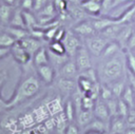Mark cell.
Segmentation results:
<instances>
[{
  "instance_id": "cell-1",
  "label": "cell",
  "mask_w": 135,
  "mask_h": 134,
  "mask_svg": "<svg viewBox=\"0 0 135 134\" xmlns=\"http://www.w3.org/2000/svg\"><path fill=\"white\" fill-rule=\"evenodd\" d=\"M39 89H40V82H39L38 78H36L34 76H28V77L24 78L18 84V87L16 88L12 97L4 102V107L12 108V107H15V106L21 103L22 101L36 95L37 92L39 91Z\"/></svg>"
},
{
  "instance_id": "cell-2",
  "label": "cell",
  "mask_w": 135,
  "mask_h": 134,
  "mask_svg": "<svg viewBox=\"0 0 135 134\" xmlns=\"http://www.w3.org/2000/svg\"><path fill=\"white\" fill-rule=\"evenodd\" d=\"M122 59L123 58L119 54V52L113 55L112 57L107 58V61L102 68V74H103V78L108 82L113 83L119 80L120 77L122 76L123 68H124V63Z\"/></svg>"
},
{
  "instance_id": "cell-3",
  "label": "cell",
  "mask_w": 135,
  "mask_h": 134,
  "mask_svg": "<svg viewBox=\"0 0 135 134\" xmlns=\"http://www.w3.org/2000/svg\"><path fill=\"white\" fill-rule=\"evenodd\" d=\"M74 61H75V64L77 66V70L79 73L85 71V70H89L90 68H92V61H91V54L89 52V50L83 46V45H80L74 56Z\"/></svg>"
},
{
  "instance_id": "cell-4",
  "label": "cell",
  "mask_w": 135,
  "mask_h": 134,
  "mask_svg": "<svg viewBox=\"0 0 135 134\" xmlns=\"http://www.w3.org/2000/svg\"><path fill=\"white\" fill-rule=\"evenodd\" d=\"M62 42L65 47V52L69 55V57H74L78 47L81 45L80 41L74 31H66L65 35L62 39Z\"/></svg>"
},
{
  "instance_id": "cell-5",
  "label": "cell",
  "mask_w": 135,
  "mask_h": 134,
  "mask_svg": "<svg viewBox=\"0 0 135 134\" xmlns=\"http://www.w3.org/2000/svg\"><path fill=\"white\" fill-rule=\"evenodd\" d=\"M109 43V40L103 38L102 36L100 37H89L88 38V43H86V49L89 50L90 54L94 56H101L104 47Z\"/></svg>"
},
{
  "instance_id": "cell-6",
  "label": "cell",
  "mask_w": 135,
  "mask_h": 134,
  "mask_svg": "<svg viewBox=\"0 0 135 134\" xmlns=\"http://www.w3.org/2000/svg\"><path fill=\"white\" fill-rule=\"evenodd\" d=\"M128 128L127 119L116 115L112 116L109 120V132L110 134H123L126 129Z\"/></svg>"
},
{
  "instance_id": "cell-7",
  "label": "cell",
  "mask_w": 135,
  "mask_h": 134,
  "mask_svg": "<svg viewBox=\"0 0 135 134\" xmlns=\"http://www.w3.org/2000/svg\"><path fill=\"white\" fill-rule=\"evenodd\" d=\"M93 114H94L95 118H98V119H101V120H104V121H108V122L111 118V115H110L109 109L107 107V103L100 97L95 100L94 108H93Z\"/></svg>"
},
{
  "instance_id": "cell-8",
  "label": "cell",
  "mask_w": 135,
  "mask_h": 134,
  "mask_svg": "<svg viewBox=\"0 0 135 134\" xmlns=\"http://www.w3.org/2000/svg\"><path fill=\"white\" fill-rule=\"evenodd\" d=\"M11 53L14 57V59L19 62L20 64H25L30 61L31 55L21 46L19 41H16L12 46H11Z\"/></svg>"
},
{
  "instance_id": "cell-9",
  "label": "cell",
  "mask_w": 135,
  "mask_h": 134,
  "mask_svg": "<svg viewBox=\"0 0 135 134\" xmlns=\"http://www.w3.org/2000/svg\"><path fill=\"white\" fill-rule=\"evenodd\" d=\"M66 13L71 18H73L77 22L85 20L84 18L88 14L81 6V3H69V2H66Z\"/></svg>"
},
{
  "instance_id": "cell-10",
  "label": "cell",
  "mask_w": 135,
  "mask_h": 134,
  "mask_svg": "<svg viewBox=\"0 0 135 134\" xmlns=\"http://www.w3.org/2000/svg\"><path fill=\"white\" fill-rule=\"evenodd\" d=\"M19 43H20L21 46L31 55V57L42 46L39 39L34 38V37H32V36H30V35L26 36L25 38L19 40Z\"/></svg>"
},
{
  "instance_id": "cell-11",
  "label": "cell",
  "mask_w": 135,
  "mask_h": 134,
  "mask_svg": "<svg viewBox=\"0 0 135 134\" xmlns=\"http://www.w3.org/2000/svg\"><path fill=\"white\" fill-rule=\"evenodd\" d=\"M73 31L79 35V36H83V37H92L94 36V34L96 33L91 21H88V20H82V21H79L77 22L76 26L73 28Z\"/></svg>"
},
{
  "instance_id": "cell-12",
  "label": "cell",
  "mask_w": 135,
  "mask_h": 134,
  "mask_svg": "<svg viewBox=\"0 0 135 134\" xmlns=\"http://www.w3.org/2000/svg\"><path fill=\"white\" fill-rule=\"evenodd\" d=\"M126 23H121L119 21H115L113 23H111L109 26H107L105 28H103L100 34L103 38H105L107 40H115L118 33L120 32V30L123 27Z\"/></svg>"
},
{
  "instance_id": "cell-13",
  "label": "cell",
  "mask_w": 135,
  "mask_h": 134,
  "mask_svg": "<svg viewBox=\"0 0 135 134\" xmlns=\"http://www.w3.org/2000/svg\"><path fill=\"white\" fill-rule=\"evenodd\" d=\"M37 73H38L39 78L45 83H51L55 78L54 68L50 63L37 66Z\"/></svg>"
},
{
  "instance_id": "cell-14",
  "label": "cell",
  "mask_w": 135,
  "mask_h": 134,
  "mask_svg": "<svg viewBox=\"0 0 135 134\" xmlns=\"http://www.w3.org/2000/svg\"><path fill=\"white\" fill-rule=\"evenodd\" d=\"M77 66L74 60H68L61 68H60V78H68V79H75L78 74Z\"/></svg>"
},
{
  "instance_id": "cell-15",
  "label": "cell",
  "mask_w": 135,
  "mask_h": 134,
  "mask_svg": "<svg viewBox=\"0 0 135 134\" xmlns=\"http://www.w3.org/2000/svg\"><path fill=\"white\" fill-rule=\"evenodd\" d=\"M133 32H134V27L132 25L127 24V23L123 25V27L120 30V32L118 33V35L115 39L120 47H124L127 45V42H128L130 36L133 34Z\"/></svg>"
},
{
  "instance_id": "cell-16",
  "label": "cell",
  "mask_w": 135,
  "mask_h": 134,
  "mask_svg": "<svg viewBox=\"0 0 135 134\" xmlns=\"http://www.w3.org/2000/svg\"><path fill=\"white\" fill-rule=\"evenodd\" d=\"M76 118H77V126L81 127V128H85L94 118V114H93V110H80L77 114H76Z\"/></svg>"
},
{
  "instance_id": "cell-17",
  "label": "cell",
  "mask_w": 135,
  "mask_h": 134,
  "mask_svg": "<svg viewBox=\"0 0 135 134\" xmlns=\"http://www.w3.org/2000/svg\"><path fill=\"white\" fill-rule=\"evenodd\" d=\"M116 20H113V19H111V18H109L108 16H95L93 19H92V21H91V23H92V25H93V27H94V30H95V32H101L103 28H105L107 26H109L111 23H113V22H115Z\"/></svg>"
},
{
  "instance_id": "cell-18",
  "label": "cell",
  "mask_w": 135,
  "mask_h": 134,
  "mask_svg": "<svg viewBox=\"0 0 135 134\" xmlns=\"http://www.w3.org/2000/svg\"><path fill=\"white\" fill-rule=\"evenodd\" d=\"M81 6L83 9L92 15V16H99L101 14V3L93 1V0H82L81 1Z\"/></svg>"
},
{
  "instance_id": "cell-19",
  "label": "cell",
  "mask_w": 135,
  "mask_h": 134,
  "mask_svg": "<svg viewBox=\"0 0 135 134\" xmlns=\"http://www.w3.org/2000/svg\"><path fill=\"white\" fill-rule=\"evenodd\" d=\"M130 1H133V0H102V3H101V15L107 16L114 8L118 7L119 5L124 4L127 2H130Z\"/></svg>"
},
{
  "instance_id": "cell-20",
  "label": "cell",
  "mask_w": 135,
  "mask_h": 134,
  "mask_svg": "<svg viewBox=\"0 0 135 134\" xmlns=\"http://www.w3.org/2000/svg\"><path fill=\"white\" fill-rule=\"evenodd\" d=\"M33 61L34 64L37 66L43 65V64H47L50 63V58H49V52L46 51V49L44 46H41L34 55H33Z\"/></svg>"
},
{
  "instance_id": "cell-21",
  "label": "cell",
  "mask_w": 135,
  "mask_h": 134,
  "mask_svg": "<svg viewBox=\"0 0 135 134\" xmlns=\"http://www.w3.org/2000/svg\"><path fill=\"white\" fill-rule=\"evenodd\" d=\"M58 87L63 93H73L77 89V81L75 79L60 78L58 81Z\"/></svg>"
},
{
  "instance_id": "cell-22",
  "label": "cell",
  "mask_w": 135,
  "mask_h": 134,
  "mask_svg": "<svg viewBox=\"0 0 135 134\" xmlns=\"http://www.w3.org/2000/svg\"><path fill=\"white\" fill-rule=\"evenodd\" d=\"M23 20L25 24V28L27 31H31L35 27H38V19L37 17L32 13V11H22Z\"/></svg>"
},
{
  "instance_id": "cell-23",
  "label": "cell",
  "mask_w": 135,
  "mask_h": 134,
  "mask_svg": "<svg viewBox=\"0 0 135 134\" xmlns=\"http://www.w3.org/2000/svg\"><path fill=\"white\" fill-rule=\"evenodd\" d=\"M8 25L25 28V24H24V20H23V15H22V9L20 7L14 8V12L12 14V17H11Z\"/></svg>"
},
{
  "instance_id": "cell-24",
  "label": "cell",
  "mask_w": 135,
  "mask_h": 134,
  "mask_svg": "<svg viewBox=\"0 0 135 134\" xmlns=\"http://www.w3.org/2000/svg\"><path fill=\"white\" fill-rule=\"evenodd\" d=\"M86 130H93V131H98V132H109V127H108V121L98 119V118H94L85 128Z\"/></svg>"
},
{
  "instance_id": "cell-25",
  "label": "cell",
  "mask_w": 135,
  "mask_h": 134,
  "mask_svg": "<svg viewBox=\"0 0 135 134\" xmlns=\"http://www.w3.org/2000/svg\"><path fill=\"white\" fill-rule=\"evenodd\" d=\"M129 107L130 109L134 108V101H135V91L131 87V84H126V88L123 90V93L120 97Z\"/></svg>"
},
{
  "instance_id": "cell-26",
  "label": "cell",
  "mask_w": 135,
  "mask_h": 134,
  "mask_svg": "<svg viewBox=\"0 0 135 134\" xmlns=\"http://www.w3.org/2000/svg\"><path fill=\"white\" fill-rule=\"evenodd\" d=\"M14 12L13 5H8L5 3H0V21L3 24H8L12 14Z\"/></svg>"
},
{
  "instance_id": "cell-27",
  "label": "cell",
  "mask_w": 135,
  "mask_h": 134,
  "mask_svg": "<svg viewBox=\"0 0 135 134\" xmlns=\"http://www.w3.org/2000/svg\"><path fill=\"white\" fill-rule=\"evenodd\" d=\"M5 32H7L9 35H12L16 41H19L23 38H25L26 36L30 35L28 31L26 28H23V27H17V26H11L8 25L6 28H5Z\"/></svg>"
},
{
  "instance_id": "cell-28",
  "label": "cell",
  "mask_w": 135,
  "mask_h": 134,
  "mask_svg": "<svg viewBox=\"0 0 135 134\" xmlns=\"http://www.w3.org/2000/svg\"><path fill=\"white\" fill-rule=\"evenodd\" d=\"M93 83H94V82L91 81L90 79H88V78H85V77H83V76H81V75L78 76L77 85H78V89H79L83 94H86V93L90 91V89L92 88Z\"/></svg>"
},
{
  "instance_id": "cell-29",
  "label": "cell",
  "mask_w": 135,
  "mask_h": 134,
  "mask_svg": "<svg viewBox=\"0 0 135 134\" xmlns=\"http://www.w3.org/2000/svg\"><path fill=\"white\" fill-rule=\"evenodd\" d=\"M16 42V39L9 35L7 32L0 33V46L1 47H11Z\"/></svg>"
},
{
  "instance_id": "cell-30",
  "label": "cell",
  "mask_w": 135,
  "mask_h": 134,
  "mask_svg": "<svg viewBox=\"0 0 135 134\" xmlns=\"http://www.w3.org/2000/svg\"><path fill=\"white\" fill-rule=\"evenodd\" d=\"M66 120L69 122H73V119L75 118V114H76V110L74 107V103L72 100H68V102L64 106V111H63Z\"/></svg>"
},
{
  "instance_id": "cell-31",
  "label": "cell",
  "mask_w": 135,
  "mask_h": 134,
  "mask_svg": "<svg viewBox=\"0 0 135 134\" xmlns=\"http://www.w3.org/2000/svg\"><path fill=\"white\" fill-rule=\"evenodd\" d=\"M52 53H55V54H58V55H64L66 54L65 52V47H64V44L62 41H56V40H53L50 42V50Z\"/></svg>"
},
{
  "instance_id": "cell-32",
  "label": "cell",
  "mask_w": 135,
  "mask_h": 134,
  "mask_svg": "<svg viewBox=\"0 0 135 134\" xmlns=\"http://www.w3.org/2000/svg\"><path fill=\"white\" fill-rule=\"evenodd\" d=\"M124 88H126V83L122 80H120V79L117 80V81H115V82H113V85H112L111 90H112V93H113L114 97L120 98L121 95H122V93H123Z\"/></svg>"
},
{
  "instance_id": "cell-33",
  "label": "cell",
  "mask_w": 135,
  "mask_h": 134,
  "mask_svg": "<svg viewBox=\"0 0 135 134\" xmlns=\"http://www.w3.org/2000/svg\"><path fill=\"white\" fill-rule=\"evenodd\" d=\"M117 115L123 117L127 119V117L130 115V107L121 99L118 98V109H117Z\"/></svg>"
},
{
  "instance_id": "cell-34",
  "label": "cell",
  "mask_w": 135,
  "mask_h": 134,
  "mask_svg": "<svg viewBox=\"0 0 135 134\" xmlns=\"http://www.w3.org/2000/svg\"><path fill=\"white\" fill-rule=\"evenodd\" d=\"M94 103H95V100L91 96L83 94L82 99H81V109L82 110H93Z\"/></svg>"
},
{
  "instance_id": "cell-35",
  "label": "cell",
  "mask_w": 135,
  "mask_h": 134,
  "mask_svg": "<svg viewBox=\"0 0 135 134\" xmlns=\"http://www.w3.org/2000/svg\"><path fill=\"white\" fill-rule=\"evenodd\" d=\"M100 85H101V84H100ZM113 97H114V95H113L112 90L110 89V87H108V85H105V84H102L101 88H100V98H101L102 100L107 101V100H109V99H111V98H113Z\"/></svg>"
},
{
  "instance_id": "cell-36",
  "label": "cell",
  "mask_w": 135,
  "mask_h": 134,
  "mask_svg": "<svg viewBox=\"0 0 135 134\" xmlns=\"http://www.w3.org/2000/svg\"><path fill=\"white\" fill-rule=\"evenodd\" d=\"M100 88H101V85L98 82H94L93 85H92V88L90 89V91L86 93V95L91 96L94 100H96L97 98L100 97Z\"/></svg>"
},
{
  "instance_id": "cell-37",
  "label": "cell",
  "mask_w": 135,
  "mask_h": 134,
  "mask_svg": "<svg viewBox=\"0 0 135 134\" xmlns=\"http://www.w3.org/2000/svg\"><path fill=\"white\" fill-rule=\"evenodd\" d=\"M80 75L83 76V77H85V78H88V79H90L93 82H97V75H96L95 71L92 68H90L89 70H85V71L81 72Z\"/></svg>"
},
{
  "instance_id": "cell-38",
  "label": "cell",
  "mask_w": 135,
  "mask_h": 134,
  "mask_svg": "<svg viewBox=\"0 0 135 134\" xmlns=\"http://www.w3.org/2000/svg\"><path fill=\"white\" fill-rule=\"evenodd\" d=\"M19 7L22 11H33L34 0H21L19 3Z\"/></svg>"
},
{
  "instance_id": "cell-39",
  "label": "cell",
  "mask_w": 135,
  "mask_h": 134,
  "mask_svg": "<svg viewBox=\"0 0 135 134\" xmlns=\"http://www.w3.org/2000/svg\"><path fill=\"white\" fill-rule=\"evenodd\" d=\"M64 134H80L79 127L77 126V123L70 122V123L66 126V128H65Z\"/></svg>"
},
{
  "instance_id": "cell-40",
  "label": "cell",
  "mask_w": 135,
  "mask_h": 134,
  "mask_svg": "<svg viewBox=\"0 0 135 134\" xmlns=\"http://www.w3.org/2000/svg\"><path fill=\"white\" fill-rule=\"evenodd\" d=\"M52 0H34V12H39L41 8H43L47 3H50Z\"/></svg>"
},
{
  "instance_id": "cell-41",
  "label": "cell",
  "mask_w": 135,
  "mask_h": 134,
  "mask_svg": "<svg viewBox=\"0 0 135 134\" xmlns=\"http://www.w3.org/2000/svg\"><path fill=\"white\" fill-rule=\"evenodd\" d=\"M126 47H128L130 51L133 50V49H135V30H134L133 34L130 36V38H129V40H128V42H127Z\"/></svg>"
},
{
  "instance_id": "cell-42",
  "label": "cell",
  "mask_w": 135,
  "mask_h": 134,
  "mask_svg": "<svg viewBox=\"0 0 135 134\" xmlns=\"http://www.w3.org/2000/svg\"><path fill=\"white\" fill-rule=\"evenodd\" d=\"M65 32L66 31L64 28L59 27L58 31H57V33H56V35H55V37H54V40H56V41H62V39H63V37L65 35Z\"/></svg>"
},
{
  "instance_id": "cell-43",
  "label": "cell",
  "mask_w": 135,
  "mask_h": 134,
  "mask_svg": "<svg viewBox=\"0 0 135 134\" xmlns=\"http://www.w3.org/2000/svg\"><path fill=\"white\" fill-rule=\"evenodd\" d=\"M8 53H11V47H1L0 46V59L4 56H6Z\"/></svg>"
},
{
  "instance_id": "cell-44",
  "label": "cell",
  "mask_w": 135,
  "mask_h": 134,
  "mask_svg": "<svg viewBox=\"0 0 135 134\" xmlns=\"http://www.w3.org/2000/svg\"><path fill=\"white\" fill-rule=\"evenodd\" d=\"M4 80H5V76H3V74H0V90H1V87L4 82ZM0 103H3V106H4V101L1 99V95H0Z\"/></svg>"
},
{
  "instance_id": "cell-45",
  "label": "cell",
  "mask_w": 135,
  "mask_h": 134,
  "mask_svg": "<svg viewBox=\"0 0 135 134\" xmlns=\"http://www.w3.org/2000/svg\"><path fill=\"white\" fill-rule=\"evenodd\" d=\"M84 134H108L107 132H98V131H93V130H86Z\"/></svg>"
},
{
  "instance_id": "cell-46",
  "label": "cell",
  "mask_w": 135,
  "mask_h": 134,
  "mask_svg": "<svg viewBox=\"0 0 135 134\" xmlns=\"http://www.w3.org/2000/svg\"><path fill=\"white\" fill-rule=\"evenodd\" d=\"M123 134H135V129L131 128V127H128L126 129V131L123 132Z\"/></svg>"
},
{
  "instance_id": "cell-47",
  "label": "cell",
  "mask_w": 135,
  "mask_h": 134,
  "mask_svg": "<svg viewBox=\"0 0 135 134\" xmlns=\"http://www.w3.org/2000/svg\"><path fill=\"white\" fill-rule=\"evenodd\" d=\"M2 3H5V4H8V5H14L15 4V0H1Z\"/></svg>"
},
{
  "instance_id": "cell-48",
  "label": "cell",
  "mask_w": 135,
  "mask_h": 134,
  "mask_svg": "<svg viewBox=\"0 0 135 134\" xmlns=\"http://www.w3.org/2000/svg\"><path fill=\"white\" fill-rule=\"evenodd\" d=\"M128 127H131V128H134V129H135V119H134L133 121L129 122V123H128Z\"/></svg>"
},
{
  "instance_id": "cell-49",
  "label": "cell",
  "mask_w": 135,
  "mask_h": 134,
  "mask_svg": "<svg viewBox=\"0 0 135 134\" xmlns=\"http://www.w3.org/2000/svg\"><path fill=\"white\" fill-rule=\"evenodd\" d=\"M131 52H132V54H133V55H134V57H135V49L131 50Z\"/></svg>"
},
{
  "instance_id": "cell-50",
  "label": "cell",
  "mask_w": 135,
  "mask_h": 134,
  "mask_svg": "<svg viewBox=\"0 0 135 134\" xmlns=\"http://www.w3.org/2000/svg\"><path fill=\"white\" fill-rule=\"evenodd\" d=\"M20 1H21V0H15V3H17V4H19V3H20Z\"/></svg>"
},
{
  "instance_id": "cell-51",
  "label": "cell",
  "mask_w": 135,
  "mask_h": 134,
  "mask_svg": "<svg viewBox=\"0 0 135 134\" xmlns=\"http://www.w3.org/2000/svg\"><path fill=\"white\" fill-rule=\"evenodd\" d=\"M134 108H135V101H134Z\"/></svg>"
},
{
  "instance_id": "cell-52",
  "label": "cell",
  "mask_w": 135,
  "mask_h": 134,
  "mask_svg": "<svg viewBox=\"0 0 135 134\" xmlns=\"http://www.w3.org/2000/svg\"><path fill=\"white\" fill-rule=\"evenodd\" d=\"M81 1H82V0H81Z\"/></svg>"
}]
</instances>
